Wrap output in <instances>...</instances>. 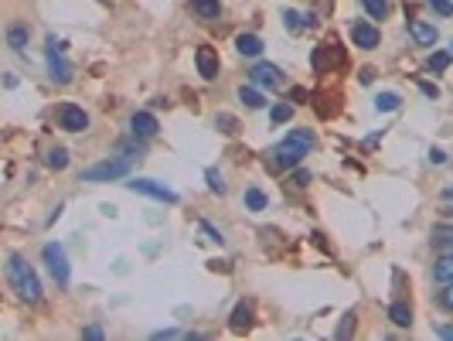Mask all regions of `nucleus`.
Returning a JSON list of instances; mask_svg holds the SVG:
<instances>
[{
    "label": "nucleus",
    "mask_w": 453,
    "mask_h": 341,
    "mask_svg": "<svg viewBox=\"0 0 453 341\" xmlns=\"http://www.w3.org/2000/svg\"><path fill=\"white\" fill-rule=\"evenodd\" d=\"M7 280L14 287V294L24 300V304H42V280L38 273L28 266L24 256H7Z\"/></svg>",
    "instance_id": "obj_1"
},
{
    "label": "nucleus",
    "mask_w": 453,
    "mask_h": 341,
    "mask_svg": "<svg viewBox=\"0 0 453 341\" xmlns=\"http://www.w3.org/2000/svg\"><path fill=\"white\" fill-rule=\"evenodd\" d=\"M290 116H293V103H276L273 110H269V123H290Z\"/></svg>",
    "instance_id": "obj_22"
},
{
    "label": "nucleus",
    "mask_w": 453,
    "mask_h": 341,
    "mask_svg": "<svg viewBox=\"0 0 453 341\" xmlns=\"http://www.w3.org/2000/svg\"><path fill=\"white\" fill-rule=\"evenodd\" d=\"M443 202L450 205V215H453V188H447V191H443Z\"/></svg>",
    "instance_id": "obj_42"
},
{
    "label": "nucleus",
    "mask_w": 453,
    "mask_h": 341,
    "mask_svg": "<svg viewBox=\"0 0 453 341\" xmlns=\"http://www.w3.org/2000/svg\"><path fill=\"white\" fill-rule=\"evenodd\" d=\"M429 161H433V164H436V168H440V164H447V154H443V150H436V147H433V150H429Z\"/></svg>",
    "instance_id": "obj_35"
},
{
    "label": "nucleus",
    "mask_w": 453,
    "mask_h": 341,
    "mask_svg": "<svg viewBox=\"0 0 453 341\" xmlns=\"http://www.w3.org/2000/svg\"><path fill=\"white\" fill-rule=\"evenodd\" d=\"M249 79L256 85H263V89H280V85H283V72H280L273 62H256L252 72H249Z\"/></svg>",
    "instance_id": "obj_8"
},
{
    "label": "nucleus",
    "mask_w": 453,
    "mask_h": 341,
    "mask_svg": "<svg viewBox=\"0 0 453 341\" xmlns=\"http://www.w3.org/2000/svg\"><path fill=\"white\" fill-rule=\"evenodd\" d=\"M351 38H355V48H375L378 44V28L368 24V21H355L351 24Z\"/></svg>",
    "instance_id": "obj_10"
},
{
    "label": "nucleus",
    "mask_w": 453,
    "mask_h": 341,
    "mask_svg": "<svg viewBox=\"0 0 453 341\" xmlns=\"http://www.w3.org/2000/svg\"><path fill=\"white\" fill-rule=\"evenodd\" d=\"M58 127L69 130V133H82V130H89V113L82 106H76V103H65L58 110Z\"/></svg>",
    "instance_id": "obj_7"
},
{
    "label": "nucleus",
    "mask_w": 453,
    "mask_h": 341,
    "mask_svg": "<svg viewBox=\"0 0 453 341\" xmlns=\"http://www.w3.org/2000/svg\"><path fill=\"white\" fill-rule=\"evenodd\" d=\"M283 21H287L290 31H303V28H310V24H314V17H310V14H296V10H283Z\"/></svg>",
    "instance_id": "obj_19"
},
{
    "label": "nucleus",
    "mask_w": 453,
    "mask_h": 341,
    "mask_svg": "<svg viewBox=\"0 0 453 341\" xmlns=\"http://www.w3.org/2000/svg\"><path fill=\"white\" fill-rule=\"evenodd\" d=\"M239 99L246 103L249 110H259V106H266V99H263V92H259L256 85H242V89H239Z\"/></svg>",
    "instance_id": "obj_20"
},
{
    "label": "nucleus",
    "mask_w": 453,
    "mask_h": 341,
    "mask_svg": "<svg viewBox=\"0 0 453 341\" xmlns=\"http://www.w3.org/2000/svg\"><path fill=\"white\" fill-rule=\"evenodd\" d=\"M191 7H195V10L202 14V17H211V21H215V17L222 14V3H218V0H195Z\"/></svg>",
    "instance_id": "obj_23"
},
{
    "label": "nucleus",
    "mask_w": 453,
    "mask_h": 341,
    "mask_svg": "<svg viewBox=\"0 0 453 341\" xmlns=\"http://www.w3.org/2000/svg\"><path fill=\"white\" fill-rule=\"evenodd\" d=\"M195 65H198L202 79H215V76H218V55H215V48L202 44V48L195 51Z\"/></svg>",
    "instance_id": "obj_9"
},
{
    "label": "nucleus",
    "mask_w": 453,
    "mask_h": 341,
    "mask_svg": "<svg viewBox=\"0 0 453 341\" xmlns=\"http://www.w3.org/2000/svg\"><path fill=\"white\" fill-rule=\"evenodd\" d=\"M205 181H208V188H211L215 195H225V177H222V174H218L215 168L205 170Z\"/></svg>",
    "instance_id": "obj_28"
},
{
    "label": "nucleus",
    "mask_w": 453,
    "mask_h": 341,
    "mask_svg": "<svg viewBox=\"0 0 453 341\" xmlns=\"http://www.w3.org/2000/svg\"><path fill=\"white\" fill-rule=\"evenodd\" d=\"M447 65H450V51H433V55H429V62H426V69H429V72H443Z\"/></svg>",
    "instance_id": "obj_26"
},
{
    "label": "nucleus",
    "mask_w": 453,
    "mask_h": 341,
    "mask_svg": "<svg viewBox=\"0 0 453 341\" xmlns=\"http://www.w3.org/2000/svg\"><path fill=\"white\" fill-rule=\"evenodd\" d=\"M126 174H130V157H120V161H99V164L85 168L82 181H116Z\"/></svg>",
    "instance_id": "obj_4"
},
{
    "label": "nucleus",
    "mask_w": 453,
    "mask_h": 341,
    "mask_svg": "<svg viewBox=\"0 0 453 341\" xmlns=\"http://www.w3.org/2000/svg\"><path fill=\"white\" fill-rule=\"evenodd\" d=\"M177 335H181V331H177V328H167V331H157V335H154V338H177Z\"/></svg>",
    "instance_id": "obj_40"
},
{
    "label": "nucleus",
    "mask_w": 453,
    "mask_h": 341,
    "mask_svg": "<svg viewBox=\"0 0 453 341\" xmlns=\"http://www.w3.org/2000/svg\"><path fill=\"white\" fill-rule=\"evenodd\" d=\"M82 335H85V338H92V341H99V338H103V328H96V324H89V328H85Z\"/></svg>",
    "instance_id": "obj_36"
},
{
    "label": "nucleus",
    "mask_w": 453,
    "mask_h": 341,
    "mask_svg": "<svg viewBox=\"0 0 453 341\" xmlns=\"http://www.w3.org/2000/svg\"><path fill=\"white\" fill-rule=\"evenodd\" d=\"M307 99V89H293V103H303Z\"/></svg>",
    "instance_id": "obj_41"
},
{
    "label": "nucleus",
    "mask_w": 453,
    "mask_h": 341,
    "mask_svg": "<svg viewBox=\"0 0 453 341\" xmlns=\"http://www.w3.org/2000/svg\"><path fill=\"white\" fill-rule=\"evenodd\" d=\"M246 209L249 212H263V209H266V195H263L259 188H249L246 191Z\"/></svg>",
    "instance_id": "obj_24"
},
{
    "label": "nucleus",
    "mask_w": 453,
    "mask_h": 341,
    "mask_svg": "<svg viewBox=\"0 0 453 341\" xmlns=\"http://www.w3.org/2000/svg\"><path fill=\"white\" fill-rule=\"evenodd\" d=\"M44 256V266L51 270V277H55V283L58 287H69V259H65V250L58 246V243H48L42 250Z\"/></svg>",
    "instance_id": "obj_5"
},
{
    "label": "nucleus",
    "mask_w": 453,
    "mask_h": 341,
    "mask_svg": "<svg viewBox=\"0 0 453 341\" xmlns=\"http://www.w3.org/2000/svg\"><path fill=\"white\" fill-rule=\"evenodd\" d=\"M433 243L453 246V225H436V229H433Z\"/></svg>",
    "instance_id": "obj_29"
},
{
    "label": "nucleus",
    "mask_w": 453,
    "mask_h": 341,
    "mask_svg": "<svg viewBox=\"0 0 453 341\" xmlns=\"http://www.w3.org/2000/svg\"><path fill=\"white\" fill-rule=\"evenodd\" d=\"M351 324H355V314H344V321H341V328H337V338H348V335H351Z\"/></svg>",
    "instance_id": "obj_31"
},
{
    "label": "nucleus",
    "mask_w": 453,
    "mask_h": 341,
    "mask_svg": "<svg viewBox=\"0 0 453 341\" xmlns=\"http://www.w3.org/2000/svg\"><path fill=\"white\" fill-rule=\"evenodd\" d=\"M409 31L419 44H436V28L429 21H409Z\"/></svg>",
    "instance_id": "obj_12"
},
{
    "label": "nucleus",
    "mask_w": 453,
    "mask_h": 341,
    "mask_svg": "<svg viewBox=\"0 0 453 341\" xmlns=\"http://www.w3.org/2000/svg\"><path fill=\"white\" fill-rule=\"evenodd\" d=\"M7 44H10L14 51H24V48H28V28H24V24H10V28H7Z\"/></svg>",
    "instance_id": "obj_17"
},
{
    "label": "nucleus",
    "mask_w": 453,
    "mask_h": 341,
    "mask_svg": "<svg viewBox=\"0 0 453 341\" xmlns=\"http://www.w3.org/2000/svg\"><path fill=\"white\" fill-rule=\"evenodd\" d=\"M229 324H232L236 335L249 331V328H252V307H249V304H239V307L232 311V321H229Z\"/></svg>",
    "instance_id": "obj_13"
},
{
    "label": "nucleus",
    "mask_w": 453,
    "mask_h": 341,
    "mask_svg": "<svg viewBox=\"0 0 453 341\" xmlns=\"http://www.w3.org/2000/svg\"><path fill=\"white\" fill-rule=\"evenodd\" d=\"M130 130H133L136 137H143V140H147V137H154L161 127H157V116H154V113H143V110H140V113H133V116H130Z\"/></svg>",
    "instance_id": "obj_11"
},
{
    "label": "nucleus",
    "mask_w": 453,
    "mask_h": 341,
    "mask_svg": "<svg viewBox=\"0 0 453 341\" xmlns=\"http://www.w3.org/2000/svg\"><path fill=\"white\" fill-rule=\"evenodd\" d=\"M48 76H51V82L55 85H69L72 82V65H69V58L62 55V42H48Z\"/></svg>",
    "instance_id": "obj_3"
},
{
    "label": "nucleus",
    "mask_w": 453,
    "mask_h": 341,
    "mask_svg": "<svg viewBox=\"0 0 453 341\" xmlns=\"http://www.w3.org/2000/svg\"><path fill=\"white\" fill-rule=\"evenodd\" d=\"M389 321L399 324V328H409L412 324V307L409 304H402V300H396V304L389 307Z\"/></svg>",
    "instance_id": "obj_15"
},
{
    "label": "nucleus",
    "mask_w": 453,
    "mask_h": 341,
    "mask_svg": "<svg viewBox=\"0 0 453 341\" xmlns=\"http://www.w3.org/2000/svg\"><path fill=\"white\" fill-rule=\"evenodd\" d=\"M436 338L453 341V328H450V324H440V328H436Z\"/></svg>",
    "instance_id": "obj_38"
},
{
    "label": "nucleus",
    "mask_w": 453,
    "mask_h": 341,
    "mask_svg": "<svg viewBox=\"0 0 453 341\" xmlns=\"http://www.w3.org/2000/svg\"><path fill=\"white\" fill-rule=\"evenodd\" d=\"M426 3H433V7H436V10L443 14V17H447V14L453 10V3H450V0H426Z\"/></svg>",
    "instance_id": "obj_33"
},
{
    "label": "nucleus",
    "mask_w": 453,
    "mask_h": 341,
    "mask_svg": "<svg viewBox=\"0 0 453 341\" xmlns=\"http://www.w3.org/2000/svg\"><path fill=\"white\" fill-rule=\"evenodd\" d=\"M371 79H375V72H371V69H362V82L368 85V82H371Z\"/></svg>",
    "instance_id": "obj_43"
},
{
    "label": "nucleus",
    "mask_w": 453,
    "mask_h": 341,
    "mask_svg": "<svg viewBox=\"0 0 453 341\" xmlns=\"http://www.w3.org/2000/svg\"><path fill=\"white\" fill-rule=\"evenodd\" d=\"M440 304H443L447 311H453V283H447V290L440 294Z\"/></svg>",
    "instance_id": "obj_32"
},
{
    "label": "nucleus",
    "mask_w": 453,
    "mask_h": 341,
    "mask_svg": "<svg viewBox=\"0 0 453 341\" xmlns=\"http://www.w3.org/2000/svg\"><path fill=\"white\" fill-rule=\"evenodd\" d=\"M419 89H423V92H426V96H429V99H440V89H436V85L423 82V85H419Z\"/></svg>",
    "instance_id": "obj_39"
},
{
    "label": "nucleus",
    "mask_w": 453,
    "mask_h": 341,
    "mask_svg": "<svg viewBox=\"0 0 453 341\" xmlns=\"http://www.w3.org/2000/svg\"><path fill=\"white\" fill-rule=\"evenodd\" d=\"M130 188H133L136 195H147V198H157V202H167V205H177V191L164 188L161 181H150V177H133V181H130Z\"/></svg>",
    "instance_id": "obj_6"
},
{
    "label": "nucleus",
    "mask_w": 453,
    "mask_h": 341,
    "mask_svg": "<svg viewBox=\"0 0 453 341\" xmlns=\"http://www.w3.org/2000/svg\"><path fill=\"white\" fill-rule=\"evenodd\" d=\"M202 232H205V236L211 239V243H222V232H215V229H211L208 222H202Z\"/></svg>",
    "instance_id": "obj_34"
},
{
    "label": "nucleus",
    "mask_w": 453,
    "mask_h": 341,
    "mask_svg": "<svg viewBox=\"0 0 453 341\" xmlns=\"http://www.w3.org/2000/svg\"><path fill=\"white\" fill-rule=\"evenodd\" d=\"M433 277H436V283H453V253L440 256L433 263Z\"/></svg>",
    "instance_id": "obj_16"
},
{
    "label": "nucleus",
    "mask_w": 453,
    "mask_h": 341,
    "mask_svg": "<svg viewBox=\"0 0 453 341\" xmlns=\"http://www.w3.org/2000/svg\"><path fill=\"white\" fill-rule=\"evenodd\" d=\"M314 150V133L310 130H290V137L269 154V168L283 170V168H296L300 157H307Z\"/></svg>",
    "instance_id": "obj_2"
},
{
    "label": "nucleus",
    "mask_w": 453,
    "mask_h": 341,
    "mask_svg": "<svg viewBox=\"0 0 453 341\" xmlns=\"http://www.w3.org/2000/svg\"><path fill=\"white\" fill-rule=\"evenodd\" d=\"M140 140H143V137H140ZM140 140H136V133H133V140H123V143H120V154H126L130 161L140 157V154H143V143H140Z\"/></svg>",
    "instance_id": "obj_27"
},
{
    "label": "nucleus",
    "mask_w": 453,
    "mask_h": 341,
    "mask_svg": "<svg viewBox=\"0 0 453 341\" xmlns=\"http://www.w3.org/2000/svg\"><path fill=\"white\" fill-rule=\"evenodd\" d=\"M307 181H310L307 170H293V181H290V184H307Z\"/></svg>",
    "instance_id": "obj_37"
},
{
    "label": "nucleus",
    "mask_w": 453,
    "mask_h": 341,
    "mask_svg": "<svg viewBox=\"0 0 453 341\" xmlns=\"http://www.w3.org/2000/svg\"><path fill=\"white\" fill-rule=\"evenodd\" d=\"M218 127H222V133H236V120L229 116V113H218V120H215Z\"/></svg>",
    "instance_id": "obj_30"
},
{
    "label": "nucleus",
    "mask_w": 453,
    "mask_h": 341,
    "mask_svg": "<svg viewBox=\"0 0 453 341\" xmlns=\"http://www.w3.org/2000/svg\"><path fill=\"white\" fill-rule=\"evenodd\" d=\"M399 103H402V99H399V92H382V96L375 99V110H378V113H396V110H399Z\"/></svg>",
    "instance_id": "obj_21"
},
{
    "label": "nucleus",
    "mask_w": 453,
    "mask_h": 341,
    "mask_svg": "<svg viewBox=\"0 0 453 341\" xmlns=\"http://www.w3.org/2000/svg\"><path fill=\"white\" fill-rule=\"evenodd\" d=\"M44 164L51 170H65L69 168V150H65V147H51L48 157H44Z\"/></svg>",
    "instance_id": "obj_18"
},
{
    "label": "nucleus",
    "mask_w": 453,
    "mask_h": 341,
    "mask_svg": "<svg viewBox=\"0 0 453 341\" xmlns=\"http://www.w3.org/2000/svg\"><path fill=\"white\" fill-rule=\"evenodd\" d=\"M236 48H239V55L256 58V55H263V38H256V35H239V38H236Z\"/></svg>",
    "instance_id": "obj_14"
},
{
    "label": "nucleus",
    "mask_w": 453,
    "mask_h": 341,
    "mask_svg": "<svg viewBox=\"0 0 453 341\" xmlns=\"http://www.w3.org/2000/svg\"><path fill=\"white\" fill-rule=\"evenodd\" d=\"M365 3V10H368L375 21H385V14H389V0H362Z\"/></svg>",
    "instance_id": "obj_25"
}]
</instances>
